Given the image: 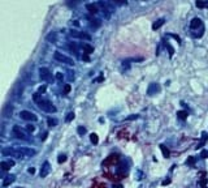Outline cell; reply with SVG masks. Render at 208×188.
<instances>
[{
	"instance_id": "6da1fadb",
	"label": "cell",
	"mask_w": 208,
	"mask_h": 188,
	"mask_svg": "<svg viewBox=\"0 0 208 188\" xmlns=\"http://www.w3.org/2000/svg\"><path fill=\"white\" fill-rule=\"evenodd\" d=\"M37 103H38V106H39V109H40L42 111H46V112H50V114L56 112V107H55V106L52 105V102H50L48 99L40 98Z\"/></svg>"
},
{
	"instance_id": "7a4b0ae2",
	"label": "cell",
	"mask_w": 208,
	"mask_h": 188,
	"mask_svg": "<svg viewBox=\"0 0 208 188\" xmlns=\"http://www.w3.org/2000/svg\"><path fill=\"white\" fill-rule=\"evenodd\" d=\"M53 58H55V60H57V61H60V63H65V64H69V65H73V64H74L73 59H70L69 56H66V55H64V54H61V52H59V51H56V52L53 54Z\"/></svg>"
},
{
	"instance_id": "3957f363",
	"label": "cell",
	"mask_w": 208,
	"mask_h": 188,
	"mask_svg": "<svg viewBox=\"0 0 208 188\" xmlns=\"http://www.w3.org/2000/svg\"><path fill=\"white\" fill-rule=\"evenodd\" d=\"M12 132H13L15 137H17V139H20V140H30L29 136H27V133H26L24 129H21L20 126H15V127L12 128Z\"/></svg>"
},
{
	"instance_id": "277c9868",
	"label": "cell",
	"mask_w": 208,
	"mask_h": 188,
	"mask_svg": "<svg viewBox=\"0 0 208 188\" xmlns=\"http://www.w3.org/2000/svg\"><path fill=\"white\" fill-rule=\"evenodd\" d=\"M39 77L43 81H51L52 80V74H51L50 69L46 68V67H40L39 68Z\"/></svg>"
},
{
	"instance_id": "5b68a950",
	"label": "cell",
	"mask_w": 208,
	"mask_h": 188,
	"mask_svg": "<svg viewBox=\"0 0 208 188\" xmlns=\"http://www.w3.org/2000/svg\"><path fill=\"white\" fill-rule=\"evenodd\" d=\"M20 116L24 119V120H27V122H37L38 120V116L31 112V111H21L20 112Z\"/></svg>"
},
{
	"instance_id": "8992f818",
	"label": "cell",
	"mask_w": 208,
	"mask_h": 188,
	"mask_svg": "<svg viewBox=\"0 0 208 188\" xmlns=\"http://www.w3.org/2000/svg\"><path fill=\"white\" fill-rule=\"evenodd\" d=\"M160 91V85L159 84H155V82H152V84H150L148 85V89H147V94L148 96H156V94Z\"/></svg>"
},
{
	"instance_id": "52a82bcc",
	"label": "cell",
	"mask_w": 208,
	"mask_h": 188,
	"mask_svg": "<svg viewBox=\"0 0 208 188\" xmlns=\"http://www.w3.org/2000/svg\"><path fill=\"white\" fill-rule=\"evenodd\" d=\"M190 28L192 29V30H196V29H204L203 28V22H202V20L200 18H192L191 20V22H190Z\"/></svg>"
},
{
	"instance_id": "ba28073f",
	"label": "cell",
	"mask_w": 208,
	"mask_h": 188,
	"mask_svg": "<svg viewBox=\"0 0 208 188\" xmlns=\"http://www.w3.org/2000/svg\"><path fill=\"white\" fill-rule=\"evenodd\" d=\"M72 37H77V38H81V39H86V41H91V35L87 34V33H81V32H72L70 33Z\"/></svg>"
},
{
	"instance_id": "9c48e42d",
	"label": "cell",
	"mask_w": 208,
	"mask_h": 188,
	"mask_svg": "<svg viewBox=\"0 0 208 188\" xmlns=\"http://www.w3.org/2000/svg\"><path fill=\"white\" fill-rule=\"evenodd\" d=\"M50 171H51V166H50V162H44L43 163V166H42V168H40V178H46L48 174H50Z\"/></svg>"
},
{
	"instance_id": "30bf717a",
	"label": "cell",
	"mask_w": 208,
	"mask_h": 188,
	"mask_svg": "<svg viewBox=\"0 0 208 188\" xmlns=\"http://www.w3.org/2000/svg\"><path fill=\"white\" fill-rule=\"evenodd\" d=\"M98 5L100 7V9H101V12H103V15L106 16V18H109L111 17V11H109V8L106 5V3H103V2H99L98 3Z\"/></svg>"
},
{
	"instance_id": "8fae6325",
	"label": "cell",
	"mask_w": 208,
	"mask_h": 188,
	"mask_svg": "<svg viewBox=\"0 0 208 188\" xmlns=\"http://www.w3.org/2000/svg\"><path fill=\"white\" fill-rule=\"evenodd\" d=\"M15 180H16V175H13V174L7 175V176L4 178V180H3V187H8V185H11Z\"/></svg>"
},
{
	"instance_id": "7c38bea8",
	"label": "cell",
	"mask_w": 208,
	"mask_h": 188,
	"mask_svg": "<svg viewBox=\"0 0 208 188\" xmlns=\"http://www.w3.org/2000/svg\"><path fill=\"white\" fill-rule=\"evenodd\" d=\"M12 166H15V161H8V162L3 161L2 163H0V167H2V170H3V171H8Z\"/></svg>"
},
{
	"instance_id": "4fadbf2b",
	"label": "cell",
	"mask_w": 208,
	"mask_h": 188,
	"mask_svg": "<svg viewBox=\"0 0 208 188\" xmlns=\"http://www.w3.org/2000/svg\"><path fill=\"white\" fill-rule=\"evenodd\" d=\"M164 22H165V18H159V20H156V21L152 24V30H157L159 28H161V26L164 25Z\"/></svg>"
},
{
	"instance_id": "5bb4252c",
	"label": "cell",
	"mask_w": 208,
	"mask_h": 188,
	"mask_svg": "<svg viewBox=\"0 0 208 188\" xmlns=\"http://www.w3.org/2000/svg\"><path fill=\"white\" fill-rule=\"evenodd\" d=\"M46 39L48 41V42H52V43H56L57 42V33H50L47 37H46Z\"/></svg>"
},
{
	"instance_id": "9a60e30c",
	"label": "cell",
	"mask_w": 208,
	"mask_h": 188,
	"mask_svg": "<svg viewBox=\"0 0 208 188\" xmlns=\"http://www.w3.org/2000/svg\"><path fill=\"white\" fill-rule=\"evenodd\" d=\"M86 9H87L90 13H92V15L98 13V7L94 5V4H86Z\"/></svg>"
},
{
	"instance_id": "2e32d148",
	"label": "cell",
	"mask_w": 208,
	"mask_h": 188,
	"mask_svg": "<svg viewBox=\"0 0 208 188\" xmlns=\"http://www.w3.org/2000/svg\"><path fill=\"white\" fill-rule=\"evenodd\" d=\"M12 111H13L12 105H7V106L4 107V110H3V114H4V116H11Z\"/></svg>"
},
{
	"instance_id": "e0dca14e",
	"label": "cell",
	"mask_w": 208,
	"mask_h": 188,
	"mask_svg": "<svg viewBox=\"0 0 208 188\" xmlns=\"http://www.w3.org/2000/svg\"><path fill=\"white\" fill-rule=\"evenodd\" d=\"M82 48L85 50V52H86L87 55H88V54H91V52L94 51V47H92V46H90V45H83V46H82Z\"/></svg>"
},
{
	"instance_id": "ac0fdd59",
	"label": "cell",
	"mask_w": 208,
	"mask_h": 188,
	"mask_svg": "<svg viewBox=\"0 0 208 188\" xmlns=\"http://www.w3.org/2000/svg\"><path fill=\"white\" fill-rule=\"evenodd\" d=\"M177 116H178V119L185 120V119L187 118V112H186V111H178V112H177Z\"/></svg>"
},
{
	"instance_id": "d6986e66",
	"label": "cell",
	"mask_w": 208,
	"mask_h": 188,
	"mask_svg": "<svg viewBox=\"0 0 208 188\" xmlns=\"http://www.w3.org/2000/svg\"><path fill=\"white\" fill-rule=\"evenodd\" d=\"M47 123H48V126H50V127H55V126H57V124H59V120H57V119H52V118H50V119L47 120Z\"/></svg>"
},
{
	"instance_id": "ffe728a7",
	"label": "cell",
	"mask_w": 208,
	"mask_h": 188,
	"mask_svg": "<svg viewBox=\"0 0 208 188\" xmlns=\"http://www.w3.org/2000/svg\"><path fill=\"white\" fill-rule=\"evenodd\" d=\"M90 141L94 144V145H96L98 142H99V139H98V135H95V133H92L91 136H90Z\"/></svg>"
},
{
	"instance_id": "44dd1931",
	"label": "cell",
	"mask_w": 208,
	"mask_h": 188,
	"mask_svg": "<svg viewBox=\"0 0 208 188\" xmlns=\"http://www.w3.org/2000/svg\"><path fill=\"white\" fill-rule=\"evenodd\" d=\"M160 149H161V152H163V155H164L165 158H168V157H169V150H168L164 145H160Z\"/></svg>"
},
{
	"instance_id": "7402d4cb",
	"label": "cell",
	"mask_w": 208,
	"mask_h": 188,
	"mask_svg": "<svg viewBox=\"0 0 208 188\" xmlns=\"http://www.w3.org/2000/svg\"><path fill=\"white\" fill-rule=\"evenodd\" d=\"M196 7L198 8H205V0H198V2H196Z\"/></svg>"
},
{
	"instance_id": "603a6c76",
	"label": "cell",
	"mask_w": 208,
	"mask_h": 188,
	"mask_svg": "<svg viewBox=\"0 0 208 188\" xmlns=\"http://www.w3.org/2000/svg\"><path fill=\"white\" fill-rule=\"evenodd\" d=\"M77 132H78V135L83 136V135L86 133V128H85V127H82V126H79V127L77 128Z\"/></svg>"
},
{
	"instance_id": "cb8c5ba5",
	"label": "cell",
	"mask_w": 208,
	"mask_h": 188,
	"mask_svg": "<svg viewBox=\"0 0 208 188\" xmlns=\"http://www.w3.org/2000/svg\"><path fill=\"white\" fill-rule=\"evenodd\" d=\"M73 119H74V112H68V115H66L65 120H66V122H72Z\"/></svg>"
},
{
	"instance_id": "d4e9b609",
	"label": "cell",
	"mask_w": 208,
	"mask_h": 188,
	"mask_svg": "<svg viewBox=\"0 0 208 188\" xmlns=\"http://www.w3.org/2000/svg\"><path fill=\"white\" fill-rule=\"evenodd\" d=\"M138 118H139L138 114H133V115H129L128 118H125V120H135V119H138Z\"/></svg>"
},
{
	"instance_id": "484cf974",
	"label": "cell",
	"mask_w": 208,
	"mask_h": 188,
	"mask_svg": "<svg viewBox=\"0 0 208 188\" xmlns=\"http://www.w3.org/2000/svg\"><path fill=\"white\" fill-rule=\"evenodd\" d=\"M65 161H66V155H65V154H60L59 158H57V162H59V163H63V162H65Z\"/></svg>"
},
{
	"instance_id": "4316f807",
	"label": "cell",
	"mask_w": 208,
	"mask_h": 188,
	"mask_svg": "<svg viewBox=\"0 0 208 188\" xmlns=\"http://www.w3.org/2000/svg\"><path fill=\"white\" fill-rule=\"evenodd\" d=\"M91 22H92V24H91V26H92V28H94V26H95V28H98V26H100V25H101L100 20H95V21H91Z\"/></svg>"
},
{
	"instance_id": "83f0119b",
	"label": "cell",
	"mask_w": 208,
	"mask_h": 188,
	"mask_svg": "<svg viewBox=\"0 0 208 188\" xmlns=\"http://www.w3.org/2000/svg\"><path fill=\"white\" fill-rule=\"evenodd\" d=\"M56 80H57V81H63V80H64V74H63L61 72H57V73H56Z\"/></svg>"
},
{
	"instance_id": "f1b7e54d",
	"label": "cell",
	"mask_w": 208,
	"mask_h": 188,
	"mask_svg": "<svg viewBox=\"0 0 208 188\" xmlns=\"http://www.w3.org/2000/svg\"><path fill=\"white\" fill-rule=\"evenodd\" d=\"M34 129H35V127H34L33 124H27V126H26V131H27V132H34Z\"/></svg>"
},
{
	"instance_id": "f546056e",
	"label": "cell",
	"mask_w": 208,
	"mask_h": 188,
	"mask_svg": "<svg viewBox=\"0 0 208 188\" xmlns=\"http://www.w3.org/2000/svg\"><path fill=\"white\" fill-rule=\"evenodd\" d=\"M167 48H168V51H169V55L172 56V55L174 54V50H173V47H172V46H169V45H167Z\"/></svg>"
},
{
	"instance_id": "4dcf8cb0",
	"label": "cell",
	"mask_w": 208,
	"mask_h": 188,
	"mask_svg": "<svg viewBox=\"0 0 208 188\" xmlns=\"http://www.w3.org/2000/svg\"><path fill=\"white\" fill-rule=\"evenodd\" d=\"M186 163H187V165H194V163H195V158L190 157V158H189V159L186 161Z\"/></svg>"
},
{
	"instance_id": "1f68e13d",
	"label": "cell",
	"mask_w": 208,
	"mask_h": 188,
	"mask_svg": "<svg viewBox=\"0 0 208 188\" xmlns=\"http://www.w3.org/2000/svg\"><path fill=\"white\" fill-rule=\"evenodd\" d=\"M200 158H208V152L207 150H203L200 153Z\"/></svg>"
},
{
	"instance_id": "d6a6232c",
	"label": "cell",
	"mask_w": 208,
	"mask_h": 188,
	"mask_svg": "<svg viewBox=\"0 0 208 188\" xmlns=\"http://www.w3.org/2000/svg\"><path fill=\"white\" fill-rule=\"evenodd\" d=\"M46 89H47V86H46V85H43V86H40V87L38 89V93H39V94H40V93H44V91H46Z\"/></svg>"
},
{
	"instance_id": "836d02e7",
	"label": "cell",
	"mask_w": 208,
	"mask_h": 188,
	"mask_svg": "<svg viewBox=\"0 0 208 188\" xmlns=\"http://www.w3.org/2000/svg\"><path fill=\"white\" fill-rule=\"evenodd\" d=\"M169 35H170L172 38H174V39H176L177 42H179V43H181V38H179L178 35H176V34H169Z\"/></svg>"
},
{
	"instance_id": "e575fe53",
	"label": "cell",
	"mask_w": 208,
	"mask_h": 188,
	"mask_svg": "<svg viewBox=\"0 0 208 188\" xmlns=\"http://www.w3.org/2000/svg\"><path fill=\"white\" fill-rule=\"evenodd\" d=\"M70 91V85H65L64 86V93L66 94V93H69Z\"/></svg>"
},
{
	"instance_id": "d590c367",
	"label": "cell",
	"mask_w": 208,
	"mask_h": 188,
	"mask_svg": "<svg viewBox=\"0 0 208 188\" xmlns=\"http://www.w3.org/2000/svg\"><path fill=\"white\" fill-rule=\"evenodd\" d=\"M47 136H48V132H44L43 135H40V140H42V141H44V140L47 139Z\"/></svg>"
},
{
	"instance_id": "8d00e7d4",
	"label": "cell",
	"mask_w": 208,
	"mask_h": 188,
	"mask_svg": "<svg viewBox=\"0 0 208 188\" xmlns=\"http://www.w3.org/2000/svg\"><path fill=\"white\" fill-rule=\"evenodd\" d=\"M27 172H29V174H31V175H33V174H34V172H35V170H34V167H29V168H27Z\"/></svg>"
},
{
	"instance_id": "74e56055",
	"label": "cell",
	"mask_w": 208,
	"mask_h": 188,
	"mask_svg": "<svg viewBox=\"0 0 208 188\" xmlns=\"http://www.w3.org/2000/svg\"><path fill=\"white\" fill-rule=\"evenodd\" d=\"M169 183H170V179H167V180H164L161 184H163V185H167V184H169Z\"/></svg>"
},
{
	"instance_id": "f35d334b",
	"label": "cell",
	"mask_w": 208,
	"mask_h": 188,
	"mask_svg": "<svg viewBox=\"0 0 208 188\" xmlns=\"http://www.w3.org/2000/svg\"><path fill=\"white\" fill-rule=\"evenodd\" d=\"M82 59H83V60H86V61H88V60H90V58H88L87 55H85V56H82Z\"/></svg>"
},
{
	"instance_id": "ab89813d",
	"label": "cell",
	"mask_w": 208,
	"mask_h": 188,
	"mask_svg": "<svg viewBox=\"0 0 208 188\" xmlns=\"http://www.w3.org/2000/svg\"><path fill=\"white\" fill-rule=\"evenodd\" d=\"M205 8H208V2H205Z\"/></svg>"
},
{
	"instance_id": "60d3db41",
	"label": "cell",
	"mask_w": 208,
	"mask_h": 188,
	"mask_svg": "<svg viewBox=\"0 0 208 188\" xmlns=\"http://www.w3.org/2000/svg\"><path fill=\"white\" fill-rule=\"evenodd\" d=\"M116 188H122V187H121V185H117V187H116Z\"/></svg>"
},
{
	"instance_id": "b9f144b4",
	"label": "cell",
	"mask_w": 208,
	"mask_h": 188,
	"mask_svg": "<svg viewBox=\"0 0 208 188\" xmlns=\"http://www.w3.org/2000/svg\"><path fill=\"white\" fill-rule=\"evenodd\" d=\"M203 188H207V187H205V185H203Z\"/></svg>"
},
{
	"instance_id": "7bdbcfd3",
	"label": "cell",
	"mask_w": 208,
	"mask_h": 188,
	"mask_svg": "<svg viewBox=\"0 0 208 188\" xmlns=\"http://www.w3.org/2000/svg\"><path fill=\"white\" fill-rule=\"evenodd\" d=\"M17 188H22V187H17Z\"/></svg>"
}]
</instances>
